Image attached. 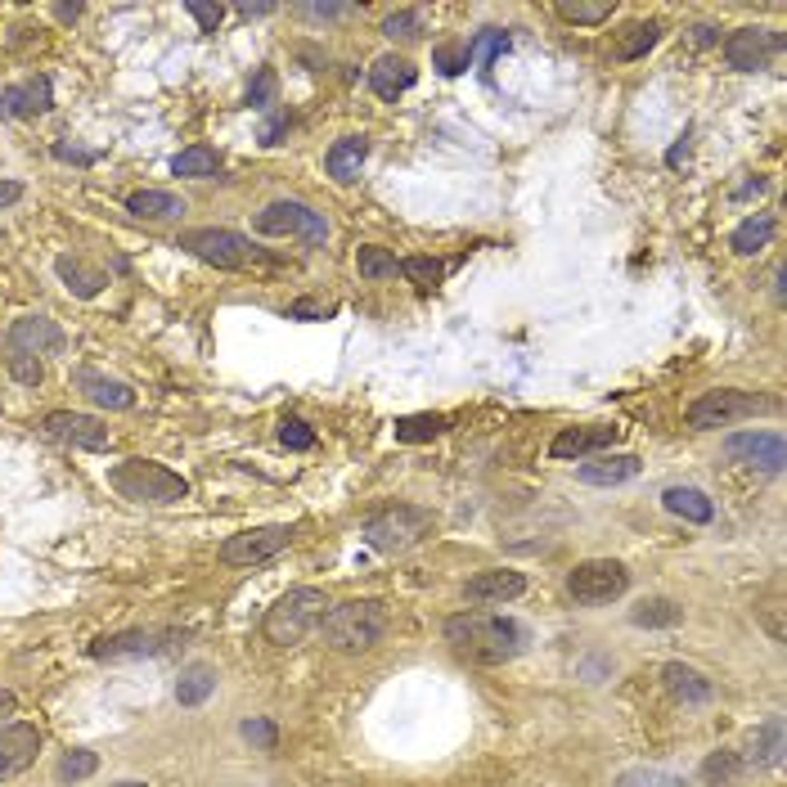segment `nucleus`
Segmentation results:
<instances>
[{"label":"nucleus","instance_id":"f257e3e1","mask_svg":"<svg viewBox=\"0 0 787 787\" xmlns=\"http://www.w3.org/2000/svg\"><path fill=\"white\" fill-rule=\"evenodd\" d=\"M445 643L460 657L478 661V666H500L513 661L527 643V630L509 617H491V612H460L445 621Z\"/></svg>","mask_w":787,"mask_h":787},{"label":"nucleus","instance_id":"f03ea898","mask_svg":"<svg viewBox=\"0 0 787 787\" xmlns=\"http://www.w3.org/2000/svg\"><path fill=\"white\" fill-rule=\"evenodd\" d=\"M324 643L333 652H370L383 634H387V608L374 599H352V603H337L324 612L319 621Z\"/></svg>","mask_w":787,"mask_h":787},{"label":"nucleus","instance_id":"7ed1b4c3","mask_svg":"<svg viewBox=\"0 0 787 787\" xmlns=\"http://www.w3.org/2000/svg\"><path fill=\"white\" fill-rule=\"evenodd\" d=\"M108 486L118 491L122 500H136V504H180L189 495V482L154 460H127L108 473Z\"/></svg>","mask_w":787,"mask_h":787},{"label":"nucleus","instance_id":"20e7f679","mask_svg":"<svg viewBox=\"0 0 787 787\" xmlns=\"http://www.w3.org/2000/svg\"><path fill=\"white\" fill-rule=\"evenodd\" d=\"M324 612H328V599H324V590H311V586H297V590H288L270 612H266V639L275 643V648H293V643H302L319 621H324Z\"/></svg>","mask_w":787,"mask_h":787},{"label":"nucleus","instance_id":"39448f33","mask_svg":"<svg viewBox=\"0 0 787 787\" xmlns=\"http://www.w3.org/2000/svg\"><path fill=\"white\" fill-rule=\"evenodd\" d=\"M774 410H778V401H769V396L738 392V387H720V392H702V396L689 405V427H698V432L734 427V423H742V419L774 414Z\"/></svg>","mask_w":787,"mask_h":787},{"label":"nucleus","instance_id":"423d86ee","mask_svg":"<svg viewBox=\"0 0 787 787\" xmlns=\"http://www.w3.org/2000/svg\"><path fill=\"white\" fill-rule=\"evenodd\" d=\"M436 527V518L427 509H414V504H392L383 513H374L365 522V540L378 549V553H405L414 549L419 540H427Z\"/></svg>","mask_w":787,"mask_h":787},{"label":"nucleus","instance_id":"0eeeda50","mask_svg":"<svg viewBox=\"0 0 787 787\" xmlns=\"http://www.w3.org/2000/svg\"><path fill=\"white\" fill-rule=\"evenodd\" d=\"M176 248H185L189 257H198L216 270H244L257 262V248L239 230H216V225H207V230H185L176 239Z\"/></svg>","mask_w":787,"mask_h":787},{"label":"nucleus","instance_id":"6e6552de","mask_svg":"<svg viewBox=\"0 0 787 787\" xmlns=\"http://www.w3.org/2000/svg\"><path fill=\"white\" fill-rule=\"evenodd\" d=\"M630 590V572L612 558H590V562H577L572 577H568V594L581 603V608H603L612 599H621Z\"/></svg>","mask_w":787,"mask_h":787},{"label":"nucleus","instance_id":"1a4fd4ad","mask_svg":"<svg viewBox=\"0 0 787 787\" xmlns=\"http://www.w3.org/2000/svg\"><path fill=\"white\" fill-rule=\"evenodd\" d=\"M253 230H257V235H297V239H306L311 248H319V244L328 239L324 216L311 211L306 203H288V198H284V203H270L266 211H257Z\"/></svg>","mask_w":787,"mask_h":787},{"label":"nucleus","instance_id":"9d476101","mask_svg":"<svg viewBox=\"0 0 787 787\" xmlns=\"http://www.w3.org/2000/svg\"><path fill=\"white\" fill-rule=\"evenodd\" d=\"M293 540V527H253V531H239L220 544V562H230V568H257V562H270L275 553H284Z\"/></svg>","mask_w":787,"mask_h":787},{"label":"nucleus","instance_id":"9b49d317","mask_svg":"<svg viewBox=\"0 0 787 787\" xmlns=\"http://www.w3.org/2000/svg\"><path fill=\"white\" fill-rule=\"evenodd\" d=\"M725 455L742 469H760V473H783L787 464V450L778 432H734L725 441Z\"/></svg>","mask_w":787,"mask_h":787},{"label":"nucleus","instance_id":"f8f14e48","mask_svg":"<svg viewBox=\"0 0 787 787\" xmlns=\"http://www.w3.org/2000/svg\"><path fill=\"white\" fill-rule=\"evenodd\" d=\"M774 55H783V32H769V28H738L725 41V63L738 72H756Z\"/></svg>","mask_w":787,"mask_h":787},{"label":"nucleus","instance_id":"ddd939ff","mask_svg":"<svg viewBox=\"0 0 787 787\" xmlns=\"http://www.w3.org/2000/svg\"><path fill=\"white\" fill-rule=\"evenodd\" d=\"M68 337L55 319L46 315H23L10 324V352H23V356H63Z\"/></svg>","mask_w":787,"mask_h":787},{"label":"nucleus","instance_id":"4468645a","mask_svg":"<svg viewBox=\"0 0 787 787\" xmlns=\"http://www.w3.org/2000/svg\"><path fill=\"white\" fill-rule=\"evenodd\" d=\"M46 436L50 441H63V445H77V450H104L112 436L99 419L90 414H72V410H55L46 414Z\"/></svg>","mask_w":787,"mask_h":787},{"label":"nucleus","instance_id":"2eb2a0df","mask_svg":"<svg viewBox=\"0 0 787 787\" xmlns=\"http://www.w3.org/2000/svg\"><path fill=\"white\" fill-rule=\"evenodd\" d=\"M37 751H41V729L37 725H6L0 729V783L32 769Z\"/></svg>","mask_w":787,"mask_h":787},{"label":"nucleus","instance_id":"dca6fc26","mask_svg":"<svg viewBox=\"0 0 787 787\" xmlns=\"http://www.w3.org/2000/svg\"><path fill=\"white\" fill-rule=\"evenodd\" d=\"M72 387L86 392V396H90L95 405H104V410H131V405H136V392H131L127 383L108 378V374H99V370H90V365L72 370Z\"/></svg>","mask_w":787,"mask_h":787},{"label":"nucleus","instance_id":"f3484780","mask_svg":"<svg viewBox=\"0 0 787 787\" xmlns=\"http://www.w3.org/2000/svg\"><path fill=\"white\" fill-rule=\"evenodd\" d=\"M617 436H621V427H568L549 441V455L553 460H581V455H594V450H608Z\"/></svg>","mask_w":787,"mask_h":787},{"label":"nucleus","instance_id":"a211bd4d","mask_svg":"<svg viewBox=\"0 0 787 787\" xmlns=\"http://www.w3.org/2000/svg\"><path fill=\"white\" fill-rule=\"evenodd\" d=\"M469 603H509L518 594H527V577L522 572H478L469 586H464Z\"/></svg>","mask_w":787,"mask_h":787},{"label":"nucleus","instance_id":"6ab92c4d","mask_svg":"<svg viewBox=\"0 0 787 787\" xmlns=\"http://www.w3.org/2000/svg\"><path fill=\"white\" fill-rule=\"evenodd\" d=\"M46 108H50V81L46 77L0 90V112H6V118H37V112H46Z\"/></svg>","mask_w":787,"mask_h":787},{"label":"nucleus","instance_id":"aec40b11","mask_svg":"<svg viewBox=\"0 0 787 787\" xmlns=\"http://www.w3.org/2000/svg\"><path fill=\"white\" fill-rule=\"evenodd\" d=\"M365 158H370V140H365V136H343V140L328 149L324 167H328V176H333L337 185H352V180L361 176Z\"/></svg>","mask_w":787,"mask_h":787},{"label":"nucleus","instance_id":"412c9836","mask_svg":"<svg viewBox=\"0 0 787 787\" xmlns=\"http://www.w3.org/2000/svg\"><path fill=\"white\" fill-rule=\"evenodd\" d=\"M414 63L410 59H401V55H383L374 68H370V86H374V95L378 99H396V95H405L410 86H414Z\"/></svg>","mask_w":787,"mask_h":787},{"label":"nucleus","instance_id":"4be33fe9","mask_svg":"<svg viewBox=\"0 0 787 787\" xmlns=\"http://www.w3.org/2000/svg\"><path fill=\"white\" fill-rule=\"evenodd\" d=\"M639 469H643V464H639L634 455H599V460L581 464L577 478H581L586 486H621V482L639 478Z\"/></svg>","mask_w":787,"mask_h":787},{"label":"nucleus","instance_id":"5701e85b","mask_svg":"<svg viewBox=\"0 0 787 787\" xmlns=\"http://www.w3.org/2000/svg\"><path fill=\"white\" fill-rule=\"evenodd\" d=\"M661 504H666L675 518L698 522V527L716 518V504H711L707 491H698V486H666V491H661Z\"/></svg>","mask_w":787,"mask_h":787},{"label":"nucleus","instance_id":"b1692460","mask_svg":"<svg viewBox=\"0 0 787 787\" xmlns=\"http://www.w3.org/2000/svg\"><path fill=\"white\" fill-rule=\"evenodd\" d=\"M163 634L154 630H127V634H112V639H99L90 648V657H145V652H163Z\"/></svg>","mask_w":787,"mask_h":787},{"label":"nucleus","instance_id":"393cba45","mask_svg":"<svg viewBox=\"0 0 787 787\" xmlns=\"http://www.w3.org/2000/svg\"><path fill=\"white\" fill-rule=\"evenodd\" d=\"M783 760V720H765L756 734H751V751L742 756L747 769H774Z\"/></svg>","mask_w":787,"mask_h":787},{"label":"nucleus","instance_id":"a878e982","mask_svg":"<svg viewBox=\"0 0 787 787\" xmlns=\"http://www.w3.org/2000/svg\"><path fill=\"white\" fill-rule=\"evenodd\" d=\"M127 211H136L145 220H171V216H185V198H176L167 189H136V194H127Z\"/></svg>","mask_w":787,"mask_h":787},{"label":"nucleus","instance_id":"bb28decb","mask_svg":"<svg viewBox=\"0 0 787 787\" xmlns=\"http://www.w3.org/2000/svg\"><path fill=\"white\" fill-rule=\"evenodd\" d=\"M661 680H666V689L680 698V702H707L711 698V685L702 680V675L693 670V666H685V661H670V666H661Z\"/></svg>","mask_w":787,"mask_h":787},{"label":"nucleus","instance_id":"cd10ccee","mask_svg":"<svg viewBox=\"0 0 787 787\" xmlns=\"http://www.w3.org/2000/svg\"><path fill=\"white\" fill-rule=\"evenodd\" d=\"M211 693H216V670H211L207 661L185 666L180 685H176V702H180V707H203Z\"/></svg>","mask_w":787,"mask_h":787},{"label":"nucleus","instance_id":"c85d7f7f","mask_svg":"<svg viewBox=\"0 0 787 787\" xmlns=\"http://www.w3.org/2000/svg\"><path fill=\"white\" fill-rule=\"evenodd\" d=\"M55 270H59V279L68 284V293H77V297H99V288L108 284L99 270H90L81 257H68V253L55 262Z\"/></svg>","mask_w":787,"mask_h":787},{"label":"nucleus","instance_id":"c756f323","mask_svg":"<svg viewBox=\"0 0 787 787\" xmlns=\"http://www.w3.org/2000/svg\"><path fill=\"white\" fill-rule=\"evenodd\" d=\"M774 230H778V220L769 216V211H760V216H747L738 230H734V253L738 257H751V253H760L769 239H774Z\"/></svg>","mask_w":787,"mask_h":787},{"label":"nucleus","instance_id":"7c9ffc66","mask_svg":"<svg viewBox=\"0 0 787 787\" xmlns=\"http://www.w3.org/2000/svg\"><path fill=\"white\" fill-rule=\"evenodd\" d=\"M171 171H176V176H216V171H220V158H216V149H207V145H189V149H180V154L171 158Z\"/></svg>","mask_w":787,"mask_h":787},{"label":"nucleus","instance_id":"2f4dec72","mask_svg":"<svg viewBox=\"0 0 787 787\" xmlns=\"http://www.w3.org/2000/svg\"><path fill=\"white\" fill-rule=\"evenodd\" d=\"M445 427H450V419H445V414H410V419H396V441L419 445V441L441 436Z\"/></svg>","mask_w":787,"mask_h":787},{"label":"nucleus","instance_id":"473e14b6","mask_svg":"<svg viewBox=\"0 0 787 787\" xmlns=\"http://www.w3.org/2000/svg\"><path fill=\"white\" fill-rule=\"evenodd\" d=\"M356 270H361V279H396V275H401V262H396L387 248L365 244V248L356 253Z\"/></svg>","mask_w":787,"mask_h":787},{"label":"nucleus","instance_id":"72a5a7b5","mask_svg":"<svg viewBox=\"0 0 787 787\" xmlns=\"http://www.w3.org/2000/svg\"><path fill=\"white\" fill-rule=\"evenodd\" d=\"M742 774H747V765H742L738 751H711L707 765H702V778H707L711 787H729V783H738Z\"/></svg>","mask_w":787,"mask_h":787},{"label":"nucleus","instance_id":"f704fd0d","mask_svg":"<svg viewBox=\"0 0 787 787\" xmlns=\"http://www.w3.org/2000/svg\"><path fill=\"white\" fill-rule=\"evenodd\" d=\"M630 621L634 626H680L685 621V608H675L670 599H648V603H639L634 612H630Z\"/></svg>","mask_w":787,"mask_h":787},{"label":"nucleus","instance_id":"c9c22d12","mask_svg":"<svg viewBox=\"0 0 787 787\" xmlns=\"http://www.w3.org/2000/svg\"><path fill=\"white\" fill-rule=\"evenodd\" d=\"M553 10L568 23H603V19H612V0H562Z\"/></svg>","mask_w":787,"mask_h":787},{"label":"nucleus","instance_id":"e433bc0d","mask_svg":"<svg viewBox=\"0 0 787 787\" xmlns=\"http://www.w3.org/2000/svg\"><path fill=\"white\" fill-rule=\"evenodd\" d=\"M617 787H689L680 774L670 769H652V765H634L626 774H617Z\"/></svg>","mask_w":787,"mask_h":787},{"label":"nucleus","instance_id":"4c0bfd02","mask_svg":"<svg viewBox=\"0 0 787 787\" xmlns=\"http://www.w3.org/2000/svg\"><path fill=\"white\" fill-rule=\"evenodd\" d=\"M504 50H509V37H504L500 28H486V32L469 46V63H482V68H486V63H495Z\"/></svg>","mask_w":787,"mask_h":787},{"label":"nucleus","instance_id":"58836bf2","mask_svg":"<svg viewBox=\"0 0 787 787\" xmlns=\"http://www.w3.org/2000/svg\"><path fill=\"white\" fill-rule=\"evenodd\" d=\"M657 37H661V28H657V23H634V28H630V37L617 46V55H621V59H639V55H648V50L657 46Z\"/></svg>","mask_w":787,"mask_h":787},{"label":"nucleus","instance_id":"ea45409f","mask_svg":"<svg viewBox=\"0 0 787 787\" xmlns=\"http://www.w3.org/2000/svg\"><path fill=\"white\" fill-rule=\"evenodd\" d=\"M432 68H441L445 77H460V72L469 68V46H460V41L436 46V50H432Z\"/></svg>","mask_w":787,"mask_h":787},{"label":"nucleus","instance_id":"a19ab883","mask_svg":"<svg viewBox=\"0 0 787 787\" xmlns=\"http://www.w3.org/2000/svg\"><path fill=\"white\" fill-rule=\"evenodd\" d=\"M383 37H392V41H414V37H423V14H419V10H401V14L383 19Z\"/></svg>","mask_w":787,"mask_h":787},{"label":"nucleus","instance_id":"79ce46f5","mask_svg":"<svg viewBox=\"0 0 787 787\" xmlns=\"http://www.w3.org/2000/svg\"><path fill=\"white\" fill-rule=\"evenodd\" d=\"M401 275H405V279H414L419 288H432V284H441L445 266H441V262H432V257H405V262H401Z\"/></svg>","mask_w":787,"mask_h":787},{"label":"nucleus","instance_id":"37998d69","mask_svg":"<svg viewBox=\"0 0 787 787\" xmlns=\"http://www.w3.org/2000/svg\"><path fill=\"white\" fill-rule=\"evenodd\" d=\"M99 769V756L95 751H68L63 760H59V778L63 783H81V778H90Z\"/></svg>","mask_w":787,"mask_h":787},{"label":"nucleus","instance_id":"c03bdc74","mask_svg":"<svg viewBox=\"0 0 787 787\" xmlns=\"http://www.w3.org/2000/svg\"><path fill=\"white\" fill-rule=\"evenodd\" d=\"M275 90H279V77L270 68H262L253 81H248V104L253 108H270L275 104Z\"/></svg>","mask_w":787,"mask_h":787},{"label":"nucleus","instance_id":"a18cd8bd","mask_svg":"<svg viewBox=\"0 0 787 787\" xmlns=\"http://www.w3.org/2000/svg\"><path fill=\"white\" fill-rule=\"evenodd\" d=\"M6 365H10V374H14L23 387H37V383H41V361H37V356L10 352V361H6Z\"/></svg>","mask_w":787,"mask_h":787},{"label":"nucleus","instance_id":"49530a36","mask_svg":"<svg viewBox=\"0 0 787 787\" xmlns=\"http://www.w3.org/2000/svg\"><path fill=\"white\" fill-rule=\"evenodd\" d=\"M279 441H284L288 450H311V445H315V432H311L302 419H284V423H279Z\"/></svg>","mask_w":787,"mask_h":787},{"label":"nucleus","instance_id":"de8ad7c7","mask_svg":"<svg viewBox=\"0 0 787 787\" xmlns=\"http://www.w3.org/2000/svg\"><path fill=\"white\" fill-rule=\"evenodd\" d=\"M356 6H337V0H324V6H302V19H315V23H337V19H352Z\"/></svg>","mask_w":787,"mask_h":787},{"label":"nucleus","instance_id":"09e8293b","mask_svg":"<svg viewBox=\"0 0 787 787\" xmlns=\"http://www.w3.org/2000/svg\"><path fill=\"white\" fill-rule=\"evenodd\" d=\"M337 306L333 302H319V297H302V302H293L288 306V319H324V315H333Z\"/></svg>","mask_w":787,"mask_h":787},{"label":"nucleus","instance_id":"8fccbe9b","mask_svg":"<svg viewBox=\"0 0 787 787\" xmlns=\"http://www.w3.org/2000/svg\"><path fill=\"white\" fill-rule=\"evenodd\" d=\"M244 738L257 742L262 751H275V742H279V734H275L270 720H244Z\"/></svg>","mask_w":787,"mask_h":787},{"label":"nucleus","instance_id":"3c124183","mask_svg":"<svg viewBox=\"0 0 787 787\" xmlns=\"http://www.w3.org/2000/svg\"><path fill=\"white\" fill-rule=\"evenodd\" d=\"M185 10L194 14V23H198L203 32H216V28H220V19H225V10H220V6H203V0H189Z\"/></svg>","mask_w":787,"mask_h":787},{"label":"nucleus","instance_id":"603ef678","mask_svg":"<svg viewBox=\"0 0 787 787\" xmlns=\"http://www.w3.org/2000/svg\"><path fill=\"white\" fill-rule=\"evenodd\" d=\"M716 41H720V28H711V23H698V28H693V46L707 50V46H716Z\"/></svg>","mask_w":787,"mask_h":787},{"label":"nucleus","instance_id":"864d4df0","mask_svg":"<svg viewBox=\"0 0 787 787\" xmlns=\"http://www.w3.org/2000/svg\"><path fill=\"white\" fill-rule=\"evenodd\" d=\"M55 158H63V163H95V154L72 149V145H55Z\"/></svg>","mask_w":787,"mask_h":787},{"label":"nucleus","instance_id":"5fc2aeb1","mask_svg":"<svg viewBox=\"0 0 787 787\" xmlns=\"http://www.w3.org/2000/svg\"><path fill=\"white\" fill-rule=\"evenodd\" d=\"M23 198V185L19 180H0V207H10V203H19Z\"/></svg>","mask_w":787,"mask_h":787},{"label":"nucleus","instance_id":"6e6d98bb","mask_svg":"<svg viewBox=\"0 0 787 787\" xmlns=\"http://www.w3.org/2000/svg\"><path fill=\"white\" fill-rule=\"evenodd\" d=\"M778 612H783V603H765V626H769L774 639H783V621H778Z\"/></svg>","mask_w":787,"mask_h":787},{"label":"nucleus","instance_id":"4d7b16f0","mask_svg":"<svg viewBox=\"0 0 787 787\" xmlns=\"http://www.w3.org/2000/svg\"><path fill=\"white\" fill-rule=\"evenodd\" d=\"M55 19H59V23H77V19H81V6H55Z\"/></svg>","mask_w":787,"mask_h":787},{"label":"nucleus","instance_id":"13d9d810","mask_svg":"<svg viewBox=\"0 0 787 787\" xmlns=\"http://www.w3.org/2000/svg\"><path fill=\"white\" fill-rule=\"evenodd\" d=\"M239 14H244V19H270L275 6H239Z\"/></svg>","mask_w":787,"mask_h":787},{"label":"nucleus","instance_id":"bf43d9fd","mask_svg":"<svg viewBox=\"0 0 787 787\" xmlns=\"http://www.w3.org/2000/svg\"><path fill=\"white\" fill-rule=\"evenodd\" d=\"M10 711H14V693H10V689H0V720H6Z\"/></svg>","mask_w":787,"mask_h":787},{"label":"nucleus","instance_id":"052dcab7","mask_svg":"<svg viewBox=\"0 0 787 787\" xmlns=\"http://www.w3.org/2000/svg\"><path fill=\"white\" fill-rule=\"evenodd\" d=\"M112 787H149V783H136V778H127V783H112Z\"/></svg>","mask_w":787,"mask_h":787}]
</instances>
